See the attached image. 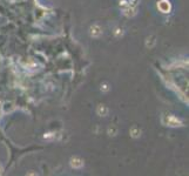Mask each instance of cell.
<instances>
[{"mask_svg": "<svg viewBox=\"0 0 189 176\" xmlns=\"http://www.w3.org/2000/svg\"><path fill=\"white\" fill-rule=\"evenodd\" d=\"M97 113H99L100 115H106L107 114V108L105 107V106H99V108H97Z\"/></svg>", "mask_w": 189, "mask_h": 176, "instance_id": "277c9868", "label": "cell"}, {"mask_svg": "<svg viewBox=\"0 0 189 176\" xmlns=\"http://www.w3.org/2000/svg\"><path fill=\"white\" fill-rule=\"evenodd\" d=\"M158 7H160V10L162 11V12H168V11H169V8H170V5L168 4V1L163 0V1H161V3H160Z\"/></svg>", "mask_w": 189, "mask_h": 176, "instance_id": "6da1fadb", "label": "cell"}, {"mask_svg": "<svg viewBox=\"0 0 189 176\" xmlns=\"http://www.w3.org/2000/svg\"><path fill=\"white\" fill-rule=\"evenodd\" d=\"M132 133H133V136H137V135H139V134H140V130L135 131V129L133 128V129H132Z\"/></svg>", "mask_w": 189, "mask_h": 176, "instance_id": "5b68a950", "label": "cell"}, {"mask_svg": "<svg viewBox=\"0 0 189 176\" xmlns=\"http://www.w3.org/2000/svg\"><path fill=\"white\" fill-rule=\"evenodd\" d=\"M101 34V31H100V28L97 26H94V27H92V35H94V36H97V35H100Z\"/></svg>", "mask_w": 189, "mask_h": 176, "instance_id": "3957f363", "label": "cell"}, {"mask_svg": "<svg viewBox=\"0 0 189 176\" xmlns=\"http://www.w3.org/2000/svg\"><path fill=\"white\" fill-rule=\"evenodd\" d=\"M72 166L73 167H81L82 166V161L80 159H73L72 160Z\"/></svg>", "mask_w": 189, "mask_h": 176, "instance_id": "7a4b0ae2", "label": "cell"}]
</instances>
